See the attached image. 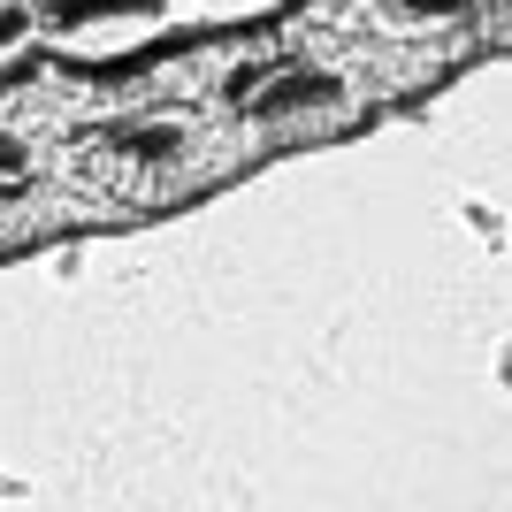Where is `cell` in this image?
I'll use <instances>...</instances> for the list:
<instances>
[{
  "instance_id": "obj_1",
  "label": "cell",
  "mask_w": 512,
  "mask_h": 512,
  "mask_svg": "<svg viewBox=\"0 0 512 512\" xmlns=\"http://www.w3.org/2000/svg\"><path fill=\"white\" fill-rule=\"evenodd\" d=\"M245 130L214 100H100L54 123V184L77 214H153L245 161Z\"/></svg>"
},
{
  "instance_id": "obj_2",
  "label": "cell",
  "mask_w": 512,
  "mask_h": 512,
  "mask_svg": "<svg viewBox=\"0 0 512 512\" xmlns=\"http://www.w3.org/2000/svg\"><path fill=\"white\" fill-rule=\"evenodd\" d=\"M383 31H482L512 39V0H367Z\"/></svg>"
},
{
  "instance_id": "obj_3",
  "label": "cell",
  "mask_w": 512,
  "mask_h": 512,
  "mask_svg": "<svg viewBox=\"0 0 512 512\" xmlns=\"http://www.w3.org/2000/svg\"><path fill=\"white\" fill-rule=\"evenodd\" d=\"M54 176V138L39 123H0V192H31Z\"/></svg>"
}]
</instances>
